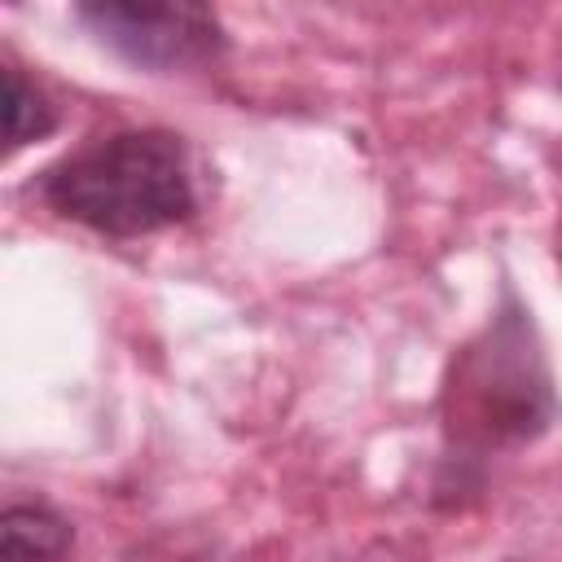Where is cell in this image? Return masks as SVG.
<instances>
[{
    "label": "cell",
    "mask_w": 562,
    "mask_h": 562,
    "mask_svg": "<svg viewBox=\"0 0 562 562\" xmlns=\"http://www.w3.org/2000/svg\"><path fill=\"white\" fill-rule=\"evenodd\" d=\"M40 198L101 237H145L193 215V171L184 140L132 127L88 140L40 176Z\"/></svg>",
    "instance_id": "obj_1"
},
{
    "label": "cell",
    "mask_w": 562,
    "mask_h": 562,
    "mask_svg": "<svg viewBox=\"0 0 562 562\" xmlns=\"http://www.w3.org/2000/svg\"><path fill=\"white\" fill-rule=\"evenodd\" d=\"M448 400H452L448 430L461 448L474 452L536 439L553 422L558 404H553L549 364L527 312L514 299H505V307L492 316L483 338L461 356Z\"/></svg>",
    "instance_id": "obj_2"
},
{
    "label": "cell",
    "mask_w": 562,
    "mask_h": 562,
    "mask_svg": "<svg viewBox=\"0 0 562 562\" xmlns=\"http://www.w3.org/2000/svg\"><path fill=\"white\" fill-rule=\"evenodd\" d=\"M75 18L119 57L149 70H180L224 48V26L206 4H79Z\"/></svg>",
    "instance_id": "obj_3"
},
{
    "label": "cell",
    "mask_w": 562,
    "mask_h": 562,
    "mask_svg": "<svg viewBox=\"0 0 562 562\" xmlns=\"http://www.w3.org/2000/svg\"><path fill=\"white\" fill-rule=\"evenodd\" d=\"M70 549V522L44 505L4 509V562H61Z\"/></svg>",
    "instance_id": "obj_4"
},
{
    "label": "cell",
    "mask_w": 562,
    "mask_h": 562,
    "mask_svg": "<svg viewBox=\"0 0 562 562\" xmlns=\"http://www.w3.org/2000/svg\"><path fill=\"white\" fill-rule=\"evenodd\" d=\"M0 79H4V149L13 154L40 136H48L57 127V114H53L48 97L22 79L18 66H4Z\"/></svg>",
    "instance_id": "obj_5"
}]
</instances>
